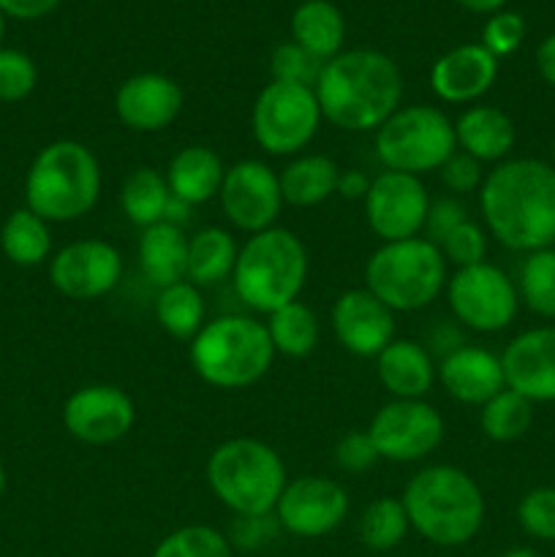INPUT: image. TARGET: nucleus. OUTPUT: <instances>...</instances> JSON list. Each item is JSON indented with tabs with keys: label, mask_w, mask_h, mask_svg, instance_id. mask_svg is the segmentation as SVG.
I'll return each mask as SVG.
<instances>
[{
	"label": "nucleus",
	"mask_w": 555,
	"mask_h": 557,
	"mask_svg": "<svg viewBox=\"0 0 555 557\" xmlns=\"http://www.w3.org/2000/svg\"><path fill=\"white\" fill-rule=\"evenodd\" d=\"M479 212L490 237L517 253L555 245V169L539 158H506L484 174Z\"/></svg>",
	"instance_id": "1"
},
{
	"label": "nucleus",
	"mask_w": 555,
	"mask_h": 557,
	"mask_svg": "<svg viewBox=\"0 0 555 557\" xmlns=\"http://www.w3.org/2000/svg\"><path fill=\"white\" fill-rule=\"evenodd\" d=\"M313 92L326 123L375 134L403 107V71L379 49H343L321 65Z\"/></svg>",
	"instance_id": "2"
},
{
	"label": "nucleus",
	"mask_w": 555,
	"mask_h": 557,
	"mask_svg": "<svg viewBox=\"0 0 555 557\" xmlns=\"http://www.w3.org/2000/svg\"><path fill=\"white\" fill-rule=\"evenodd\" d=\"M411 531L435 547H462L484 525V495L457 466H428L408 479L400 495Z\"/></svg>",
	"instance_id": "3"
},
{
	"label": "nucleus",
	"mask_w": 555,
	"mask_h": 557,
	"mask_svg": "<svg viewBox=\"0 0 555 557\" xmlns=\"http://www.w3.org/2000/svg\"><path fill=\"white\" fill-rule=\"evenodd\" d=\"M101 196V163L76 139L49 141L33 158L25 177V207L47 223L85 218Z\"/></svg>",
	"instance_id": "4"
},
{
	"label": "nucleus",
	"mask_w": 555,
	"mask_h": 557,
	"mask_svg": "<svg viewBox=\"0 0 555 557\" xmlns=\"http://www.w3.org/2000/svg\"><path fill=\"white\" fill-rule=\"evenodd\" d=\"M190 368L212 389H248L275 362L267 324L254 315L226 313L207 321L188 348Z\"/></svg>",
	"instance_id": "5"
},
{
	"label": "nucleus",
	"mask_w": 555,
	"mask_h": 557,
	"mask_svg": "<svg viewBox=\"0 0 555 557\" xmlns=\"http://www.w3.org/2000/svg\"><path fill=\"white\" fill-rule=\"evenodd\" d=\"M308 281V250L292 228L272 226L239 245L232 283L239 302L256 313H275L297 302Z\"/></svg>",
	"instance_id": "6"
},
{
	"label": "nucleus",
	"mask_w": 555,
	"mask_h": 557,
	"mask_svg": "<svg viewBox=\"0 0 555 557\" xmlns=\"http://www.w3.org/2000/svg\"><path fill=\"white\" fill-rule=\"evenodd\" d=\"M205 476L212 495L234 517L272 515L288 482L281 455L256 438H229L215 446Z\"/></svg>",
	"instance_id": "7"
},
{
	"label": "nucleus",
	"mask_w": 555,
	"mask_h": 557,
	"mask_svg": "<svg viewBox=\"0 0 555 557\" xmlns=\"http://www.w3.org/2000/svg\"><path fill=\"white\" fill-rule=\"evenodd\" d=\"M449 281V264L441 256L439 245L424 237L381 243L365 264V288L379 297L392 313H417Z\"/></svg>",
	"instance_id": "8"
},
{
	"label": "nucleus",
	"mask_w": 555,
	"mask_h": 557,
	"mask_svg": "<svg viewBox=\"0 0 555 557\" xmlns=\"http://www.w3.org/2000/svg\"><path fill=\"white\" fill-rule=\"evenodd\" d=\"M373 150L381 166L390 172L422 177L439 172L457 150L455 123L439 107L408 103L375 131Z\"/></svg>",
	"instance_id": "9"
},
{
	"label": "nucleus",
	"mask_w": 555,
	"mask_h": 557,
	"mask_svg": "<svg viewBox=\"0 0 555 557\" xmlns=\"http://www.w3.org/2000/svg\"><path fill=\"white\" fill-rule=\"evenodd\" d=\"M321 107L313 87L275 82L261 87L250 109V131L267 156L297 158L321 128Z\"/></svg>",
	"instance_id": "10"
},
{
	"label": "nucleus",
	"mask_w": 555,
	"mask_h": 557,
	"mask_svg": "<svg viewBox=\"0 0 555 557\" xmlns=\"http://www.w3.org/2000/svg\"><path fill=\"white\" fill-rule=\"evenodd\" d=\"M444 292L457 324L479 335L504 332L520 310L517 283L490 261L455 270Z\"/></svg>",
	"instance_id": "11"
},
{
	"label": "nucleus",
	"mask_w": 555,
	"mask_h": 557,
	"mask_svg": "<svg viewBox=\"0 0 555 557\" xmlns=\"http://www.w3.org/2000/svg\"><path fill=\"white\" fill-rule=\"evenodd\" d=\"M444 417L428 400H390L368 424L370 441L386 462H422L444 441Z\"/></svg>",
	"instance_id": "12"
},
{
	"label": "nucleus",
	"mask_w": 555,
	"mask_h": 557,
	"mask_svg": "<svg viewBox=\"0 0 555 557\" xmlns=\"http://www.w3.org/2000/svg\"><path fill=\"white\" fill-rule=\"evenodd\" d=\"M218 201L226 221L248 237L278 226V215L286 205L278 172L259 158H243L226 166Z\"/></svg>",
	"instance_id": "13"
},
{
	"label": "nucleus",
	"mask_w": 555,
	"mask_h": 557,
	"mask_svg": "<svg viewBox=\"0 0 555 557\" xmlns=\"http://www.w3.org/2000/svg\"><path fill=\"white\" fill-rule=\"evenodd\" d=\"M365 221L381 243L422 237L424 218L430 210V194L422 177L384 169L370 180L365 194Z\"/></svg>",
	"instance_id": "14"
},
{
	"label": "nucleus",
	"mask_w": 555,
	"mask_h": 557,
	"mask_svg": "<svg viewBox=\"0 0 555 557\" xmlns=\"http://www.w3.org/2000/svg\"><path fill=\"white\" fill-rule=\"evenodd\" d=\"M120 281H123V256L107 239H76L49 259V283L54 292L76 302L107 297L120 286Z\"/></svg>",
	"instance_id": "15"
},
{
	"label": "nucleus",
	"mask_w": 555,
	"mask_h": 557,
	"mask_svg": "<svg viewBox=\"0 0 555 557\" xmlns=\"http://www.w3.org/2000/svg\"><path fill=\"white\" fill-rule=\"evenodd\" d=\"M275 517L281 531L292 536L321 539L341 528L348 517V493L337 479L308 473L286 482L278 498Z\"/></svg>",
	"instance_id": "16"
},
{
	"label": "nucleus",
	"mask_w": 555,
	"mask_h": 557,
	"mask_svg": "<svg viewBox=\"0 0 555 557\" xmlns=\"http://www.w3.org/2000/svg\"><path fill=\"white\" fill-rule=\"evenodd\" d=\"M136 422L134 400L114 384H87L63 406V424L71 438L87 446L123 441Z\"/></svg>",
	"instance_id": "17"
},
{
	"label": "nucleus",
	"mask_w": 555,
	"mask_h": 557,
	"mask_svg": "<svg viewBox=\"0 0 555 557\" xmlns=\"http://www.w3.org/2000/svg\"><path fill=\"white\" fill-rule=\"evenodd\" d=\"M330 324L348 354L375 359L395 341V313L368 288H348L332 302Z\"/></svg>",
	"instance_id": "18"
},
{
	"label": "nucleus",
	"mask_w": 555,
	"mask_h": 557,
	"mask_svg": "<svg viewBox=\"0 0 555 557\" xmlns=\"http://www.w3.org/2000/svg\"><path fill=\"white\" fill-rule=\"evenodd\" d=\"M185 92L172 76L141 71L128 76L114 92V114L134 134H158L180 117Z\"/></svg>",
	"instance_id": "19"
},
{
	"label": "nucleus",
	"mask_w": 555,
	"mask_h": 557,
	"mask_svg": "<svg viewBox=\"0 0 555 557\" xmlns=\"http://www.w3.org/2000/svg\"><path fill=\"white\" fill-rule=\"evenodd\" d=\"M506 389L531 403H555V326H536L511 337L501 354Z\"/></svg>",
	"instance_id": "20"
},
{
	"label": "nucleus",
	"mask_w": 555,
	"mask_h": 557,
	"mask_svg": "<svg viewBox=\"0 0 555 557\" xmlns=\"http://www.w3.org/2000/svg\"><path fill=\"white\" fill-rule=\"evenodd\" d=\"M498 79V60L482 44H460L430 69V90L444 103H477Z\"/></svg>",
	"instance_id": "21"
},
{
	"label": "nucleus",
	"mask_w": 555,
	"mask_h": 557,
	"mask_svg": "<svg viewBox=\"0 0 555 557\" xmlns=\"http://www.w3.org/2000/svg\"><path fill=\"white\" fill-rule=\"evenodd\" d=\"M439 384L444 386V392L452 400L462 403V406L482 408L501 389H506L501 357H495L493 351L482 346L462 343L460 348L441 357Z\"/></svg>",
	"instance_id": "22"
},
{
	"label": "nucleus",
	"mask_w": 555,
	"mask_h": 557,
	"mask_svg": "<svg viewBox=\"0 0 555 557\" xmlns=\"http://www.w3.org/2000/svg\"><path fill=\"white\" fill-rule=\"evenodd\" d=\"M379 384L392 395V400H424L439 381V364L428 346L417 341H392L375 357Z\"/></svg>",
	"instance_id": "23"
},
{
	"label": "nucleus",
	"mask_w": 555,
	"mask_h": 557,
	"mask_svg": "<svg viewBox=\"0 0 555 557\" xmlns=\"http://www.w3.org/2000/svg\"><path fill=\"white\" fill-rule=\"evenodd\" d=\"M457 150L479 163H501L511 156L517 145L515 120L498 107L473 103L455 120Z\"/></svg>",
	"instance_id": "24"
},
{
	"label": "nucleus",
	"mask_w": 555,
	"mask_h": 557,
	"mask_svg": "<svg viewBox=\"0 0 555 557\" xmlns=\"http://www.w3.org/2000/svg\"><path fill=\"white\" fill-rule=\"evenodd\" d=\"M163 174H166L169 190H172L174 199L199 207L218 199L226 166H223L221 156L212 147L188 145L174 152Z\"/></svg>",
	"instance_id": "25"
},
{
	"label": "nucleus",
	"mask_w": 555,
	"mask_h": 557,
	"mask_svg": "<svg viewBox=\"0 0 555 557\" xmlns=\"http://www.w3.org/2000/svg\"><path fill=\"white\" fill-rule=\"evenodd\" d=\"M139 270L156 288H166L172 283L185 281L188 264V234L185 228L161 221L150 228H141L136 245Z\"/></svg>",
	"instance_id": "26"
},
{
	"label": "nucleus",
	"mask_w": 555,
	"mask_h": 557,
	"mask_svg": "<svg viewBox=\"0 0 555 557\" xmlns=\"http://www.w3.org/2000/svg\"><path fill=\"white\" fill-rule=\"evenodd\" d=\"M278 180H281V194L286 205L319 207L337 194L341 166L330 156L305 152V156L292 158L278 172Z\"/></svg>",
	"instance_id": "27"
},
{
	"label": "nucleus",
	"mask_w": 555,
	"mask_h": 557,
	"mask_svg": "<svg viewBox=\"0 0 555 557\" xmlns=\"http://www.w3.org/2000/svg\"><path fill=\"white\" fill-rule=\"evenodd\" d=\"M292 41L321 63L343 52L346 41V20L341 9L330 0H303L292 14Z\"/></svg>",
	"instance_id": "28"
},
{
	"label": "nucleus",
	"mask_w": 555,
	"mask_h": 557,
	"mask_svg": "<svg viewBox=\"0 0 555 557\" xmlns=\"http://www.w3.org/2000/svg\"><path fill=\"white\" fill-rule=\"evenodd\" d=\"M239 245L229 228L205 226L188 237V264H185V281L194 286L207 288L218 286L232 277L237 264Z\"/></svg>",
	"instance_id": "29"
},
{
	"label": "nucleus",
	"mask_w": 555,
	"mask_h": 557,
	"mask_svg": "<svg viewBox=\"0 0 555 557\" xmlns=\"http://www.w3.org/2000/svg\"><path fill=\"white\" fill-rule=\"evenodd\" d=\"M172 201L166 174L152 166H139L120 185V210L134 226L150 228L163 221Z\"/></svg>",
	"instance_id": "30"
},
{
	"label": "nucleus",
	"mask_w": 555,
	"mask_h": 557,
	"mask_svg": "<svg viewBox=\"0 0 555 557\" xmlns=\"http://www.w3.org/2000/svg\"><path fill=\"white\" fill-rule=\"evenodd\" d=\"M156 321L174 341H194L201 326L207 324V305L205 297H201V288L194 286L190 281L158 288Z\"/></svg>",
	"instance_id": "31"
},
{
	"label": "nucleus",
	"mask_w": 555,
	"mask_h": 557,
	"mask_svg": "<svg viewBox=\"0 0 555 557\" xmlns=\"http://www.w3.org/2000/svg\"><path fill=\"white\" fill-rule=\"evenodd\" d=\"M0 248L5 259L16 267H38L52 259V232L44 218L36 212L20 207L5 218L0 228Z\"/></svg>",
	"instance_id": "32"
},
{
	"label": "nucleus",
	"mask_w": 555,
	"mask_h": 557,
	"mask_svg": "<svg viewBox=\"0 0 555 557\" xmlns=\"http://www.w3.org/2000/svg\"><path fill=\"white\" fill-rule=\"evenodd\" d=\"M267 332L275 354L288 359H305L316 351L321 337V321L316 310L305 302H288L267 315Z\"/></svg>",
	"instance_id": "33"
},
{
	"label": "nucleus",
	"mask_w": 555,
	"mask_h": 557,
	"mask_svg": "<svg viewBox=\"0 0 555 557\" xmlns=\"http://www.w3.org/2000/svg\"><path fill=\"white\" fill-rule=\"evenodd\" d=\"M533 424V403L511 389H501L479 411V428L495 444L520 441Z\"/></svg>",
	"instance_id": "34"
},
{
	"label": "nucleus",
	"mask_w": 555,
	"mask_h": 557,
	"mask_svg": "<svg viewBox=\"0 0 555 557\" xmlns=\"http://www.w3.org/2000/svg\"><path fill=\"white\" fill-rule=\"evenodd\" d=\"M408 531H411V522H408L406 506L392 495L375 498L359 520V539L373 553H390V549L400 547Z\"/></svg>",
	"instance_id": "35"
},
{
	"label": "nucleus",
	"mask_w": 555,
	"mask_h": 557,
	"mask_svg": "<svg viewBox=\"0 0 555 557\" xmlns=\"http://www.w3.org/2000/svg\"><path fill=\"white\" fill-rule=\"evenodd\" d=\"M520 302L539 319H555V248L526 256L517 277Z\"/></svg>",
	"instance_id": "36"
},
{
	"label": "nucleus",
	"mask_w": 555,
	"mask_h": 557,
	"mask_svg": "<svg viewBox=\"0 0 555 557\" xmlns=\"http://www.w3.org/2000/svg\"><path fill=\"white\" fill-rule=\"evenodd\" d=\"M152 557H234V547L215 528L185 525L161 539Z\"/></svg>",
	"instance_id": "37"
},
{
	"label": "nucleus",
	"mask_w": 555,
	"mask_h": 557,
	"mask_svg": "<svg viewBox=\"0 0 555 557\" xmlns=\"http://www.w3.org/2000/svg\"><path fill=\"white\" fill-rule=\"evenodd\" d=\"M439 250L446 259V264L457 267V270L482 264L484 256H488V228L468 218V221H462L460 226H455L441 239Z\"/></svg>",
	"instance_id": "38"
},
{
	"label": "nucleus",
	"mask_w": 555,
	"mask_h": 557,
	"mask_svg": "<svg viewBox=\"0 0 555 557\" xmlns=\"http://www.w3.org/2000/svg\"><path fill=\"white\" fill-rule=\"evenodd\" d=\"M517 522L539 542H555V487H533L517 504Z\"/></svg>",
	"instance_id": "39"
},
{
	"label": "nucleus",
	"mask_w": 555,
	"mask_h": 557,
	"mask_svg": "<svg viewBox=\"0 0 555 557\" xmlns=\"http://www.w3.org/2000/svg\"><path fill=\"white\" fill-rule=\"evenodd\" d=\"M38 85V69L30 54L20 49H0V101H25Z\"/></svg>",
	"instance_id": "40"
},
{
	"label": "nucleus",
	"mask_w": 555,
	"mask_h": 557,
	"mask_svg": "<svg viewBox=\"0 0 555 557\" xmlns=\"http://www.w3.org/2000/svg\"><path fill=\"white\" fill-rule=\"evenodd\" d=\"M321 60L305 52L299 44L286 41L272 49L270 54V74L275 82H292V85L313 87L321 74Z\"/></svg>",
	"instance_id": "41"
},
{
	"label": "nucleus",
	"mask_w": 555,
	"mask_h": 557,
	"mask_svg": "<svg viewBox=\"0 0 555 557\" xmlns=\"http://www.w3.org/2000/svg\"><path fill=\"white\" fill-rule=\"evenodd\" d=\"M526 33L528 27H526V20H522V14L501 9L488 16V22H484L482 27V41L479 44H482L495 60H501V58H509V54H515L517 49L522 47Z\"/></svg>",
	"instance_id": "42"
},
{
	"label": "nucleus",
	"mask_w": 555,
	"mask_h": 557,
	"mask_svg": "<svg viewBox=\"0 0 555 557\" xmlns=\"http://www.w3.org/2000/svg\"><path fill=\"white\" fill-rule=\"evenodd\" d=\"M332 460H335V468L341 473H351V476H359V473H368L379 466V449L370 441L368 430H351V433L343 435L341 441L332 449Z\"/></svg>",
	"instance_id": "43"
},
{
	"label": "nucleus",
	"mask_w": 555,
	"mask_h": 557,
	"mask_svg": "<svg viewBox=\"0 0 555 557\" xmlns=\"http://www.w3.org/2000/svg\"><path fill=\"white\" fill-rule=\"evenodd\" d=\"M439 177L441 185L449 190V196H457V199H460V196L479 194V188H482L484 183L482 163L473 161L471 156H466V152L460 150H455L446 158L444 166L439 169Z\"/></svg>",
	"instance_id": "44"
},
{
	"label": "nucleus",
	"mask_w": 555,
	"mask_h": 557,
	"mask_svg": "<svg viewBox=\"0 0 555 557\" xmlns=\"http://www.w3.org/2000/svg\"><path fill=\"white\" fill-rule=\"evenodd\" d=\"M281 533V522H278L275 511L272 515H256V517H234L232 531H229V544L239 549H259L270 544L272 539Z\"/></svg>",
	"instance_id": "45"
},
{
	"label": "nucleus",
	"mask_w": 555,
	"mask_h": 557,
	"mask_svg": "<svg viewBox=\"0 0 555 557\" xmlns=\"http://www.w3.org/2000/svg\"><path fill=\"white\" fill-rule=\"evenodd\" d=\"M462 221H468V210L457 196H441V199L430 201L428 218H424L422 237L430 239L433 245H439L446 234L455 226H460Z\"/></svg>",
	"instance_id": "46"
},
{
	"label": "nucleus",
	"mask_w": 555,
	"mask_h": 557,
	"mask_svg": "<svg viewBox=\"0 0 555 557\" xmlns=\"http://www.w3.org/2000/svg\"><path fill=\"white\" fill-rule=\"evenodd\" d=\"M63 0H0V11L3 16H14V20H41V16L52 14Z\"/></svg>",
	"instance_id": "47"
},
{
	"label": "nucleus",
	"mask_w": 555,
	"mask_h": 557,
	"mask_svg": "<svg viewBox=\"0 0 555 557\" xmlns=\"http://www.w3.org/2000/svg\"><path fill=\"white\" fill-rule=\"evenodd\" d=\"M368 188H370V177L365 172H359V169H346V172H341V180H337V196L351 201L365 199Z\"/></svg>",
	"instance_id": "48"
},
{
	"label": "nucleus",
	"mask_w": 555,
	"mask_h": 557,
	"mask_svg": "<svg viewBox=\"0 0 555 557\" xmlns=\"http://www.w3.org/2000/svg\"><path fill=\"white\" fill-rule=\"evenodd\" d=\"M536 71L547 85L555 87V33H550L536 49Z\"/></svg>",
	"instance_id": "49"
},
{
	"label": "nucleus",
	"mask_w": 555,
	"mask_h": 557,
	"mask_svg": "<svg viewBox=\"0 0 555 557\" xmlns=\"http://www.w3.org/2000/svg\"><path fill=\"white\" fill-rule=\"evenodd\" d=\"M457 5H462L466 11H473V14H495L506 5V0H455Z\"/></svg>",
	"instance_id": "50"
},
{
	"label": "nucleus",
	"mask_w": 555,
	"mask_h": 557,
	"mask_svg": "<svg viewBox=\"0 0 555 557\" xmlns=\"http://www.w3.org/2000/svg\"><path fill=\"white\" fill-rule=\"evenodd\" d=\"M504 557H542V555L531 547H515V549H509Z\"/></svg>",
	"instance_id": "51"
},
{
	"label": "nucleus",
	"mask_w": 555,
	"mask_h": 557,
	"mask_svg": "<svg viewBox=\"0 0 555 557\" xmlns=\"http://www.w3.org/2000/svg\"><path fill=\"white\" fill-rule=\"evenodd\" d=\"M3 490H5V468L0 466V495H3Z\"/></svg>",
	"instance_id": "52"
},
{
	"label": "nucleus",
	"mask_w": 555,
	"mask_h": 557,
	"mask_svg": "<svg viewBox=\"0 0 555 557\" xmlns=\"http://www.w3.org/2000/svg\"><path fill=\"white\" fill-rule=\"evenodd\" d=\"M3 33H5V16L3 11H0V41H3Z\"/></svg>",
	"instance_id": "53"
},
{
	"label": "nucleus",
	"mask_w": 555,
	"mask_h": 557,
	"mask_svg": "<svg viewBox=\"0 0 555 557\" xmlns=\"http://www.w3.org/2000/svg\"><path fill=\"white\" fill-rule=\"evenodd\" d=\"M550 158H553L550 163H553V169H555V139H553V147H550Z\"/></svg>",
	"instance_id": "54"
},
{
	"label": "nucleus",
	"mask_w": 555,
	"mask_h": 557,
	"mask_svg": "<svg viewBox=\"0 0 555 557\" xmlns=\"http://www.w3.org/2000/svg\"><path fill=\"white\" fill-rule=\"evenodd\" d=\"M299 3H303V0H299Z\"/></svg>",
	"instance_id": "55"
},
{
	"label": "nucleus",
	"mask_w": 555,
	"mask_h": 557,
	"mask_svg": "<svg viewBox=\"0 0 555 557\" xmlns=\"http://www.w3.org/2000/svg\"><path fill=\"white\" fill-rule=\"evenodd\" d=\"M553 248H555V245H553Z\"/></svg>",
	"instance_id": "56"
}]
</instances>
